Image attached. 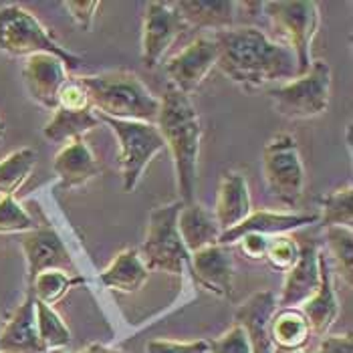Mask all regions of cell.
Here are the masks:
<instances>
[{"label":"cell","mask_w":353,"mask_h":353,"mask_svg":"<svg viewBox=\"0 0 353 353\" xmlns=\"http://www.w3.org/2000/svg\"><path fill=\"white\" fill-rule=\"evenodd\" d=\"M34 226V218L14 196H0V234H25Z\"/></svg>","instance_id":"1f68e13d"},{"label":"cell","mask_w":353,"mask_h":353,"mask_svg":"<svg viewBox=\"0 0 353 353\" xmlns=\"http://www.w3.org/2000/svg\"><path fill=\"white\" fill-rule=\"evenodd\" d=\"M63 6L69 12V17L73 19V23L81 30L89 32L93 28L97 10L101 8V2L99 0H67V2H63Z\"/></svg>","instance_id":"e575fe53"},{"label":"cell","mask_w":353,"mask_h":353,"mask_svg":"<svg viewBox=\"0 0 353 353\" xmlns=\"http://www.w3.org/2000/svg\"><path fill=\"white\" fill-rule=\"evenodd\" d=\"M99 123L101 121L93 109L73 111V109L57 108L49 123L43 128V136L47 141L53 143H69L75 139H83L85 134L99 128Z\"/></svg>","instance_id":"d4e9b609"},{"label":"cell","mask_w":353,"mask_h":353,"mask_svg":"<svg viewBox=\"0 0 353 353\" xmlns=\"http://www.w3.org/2000/svg\"><path fill=\"white\" fill-rule=\"evenodd\" d=\"M178 230H180L182 243L190 254L206 246L218 245V239L222 234L214 220V214L208 212L198 202L182 204L180 214H178Z\"/></svg>","instance_id":"603a6c76"},{"label":"cell","mask_w":353,"mask_h":353,"mask_svg":"<svg viewBox=\"0 0 353 353\" xmlns=\"http://www.w3.org/2000/svg\"><path fill=\"white\" fill-rule=\"evenodd\" d=\"M241 250L246 259L250 261H265L267 254V246H269V236H261V234H246L239 241Z\"/></svg>","instance_id":"74e56055"},{"label":"cell","mask_w":353,"mask_h":353,"mask_svg":"<svg viewBox=\"0 0 353 353\" xmlns=\"http://www.w3.org/2000/svg\"><path fill=\"white\" fill-rule=\"evenodd\" d=\"M21 248L27 259L28 285L47 271H63L67 274H77L71 252L63 243L61 234L51 224H37L32 230L21 236Z\"/></svg>","instance_id":"30bf717a"},{"label":"cell","mask_w":353,"mask_h":353,"mask_svg":"<svg viewBox=\"0 0 353 353\" xmlns=\"http://www.w3.org/2000/svg\"><path fill=\"white\" fill-rule=\"evenodd\" d=\"M313 353H353L352 335H325Z\"/></svg>","instance_id":"f35d334b"},{"label":"cell","mask_w":353,"mask_h":353,"mask_svg":"<svg viewBox=\"0 0 353 353\" xmlns=\"http://www.w3.org/2000/svg\"><path fill=\"white\" fill-rule=\"evenodd\" d=\"M85 279L79 274H67L63 271H47L41 272L30 285L28 291L32 293V297L49 307H53L54 303L63 299L67 295L69 289L83 285Z\"/></svg>","instance_id":"f1b7e54d"},{"label":"cell","mask_w":353,"mask_h":353,"mask_svg":"<svg viewBox=\"0 0 353 353\" xmlns=\"http://www.w3.org/2000/svg\"><path fill=\"white\" fill-rule=\"evenodd\" d=\"M272 353H303V352H299V350H295V352H293V350H281V347H274V352Z\"/></svg>","instance_id":"60d3db41"},{"label":"cell","mask_w":353,"mask_h":353,"mask_svg":"<svg viewBox=\"0 0 353 353\" xmlns=\"http://www.w3.org/2000/svg\"><path fill=\"white\" fill-rule=\"evenodd\" d=\"M241 4L234 0H180L174 8L186 23V27L208 28V30H228L234 27L236 8Z\"/></svg>","instance_id":"7402d4cb"},{"label":"cell","mask_w":353,"mask_h":353,"mask_svg":"<svg viewBox=\"0 0 353 353\" xmlns=\"http://www.w3.org/2000/svg\"><path fill=\"white\" fill-rule=\"evenodd\" d=\"M311 327L299 307H287L274 311L271 319V339L281 350H303L311 339Z\"/></svg>","instance_id":"484cf974"},{"label":"cell","mask_w":353,"mask_h":353,"mask_svg":"<svg viewBox=\"0 0 353 353\" xmlns=\"http://www.w3.org/2000/svg\"><path fill=\"white\" fill-rule=\"evenodd\" d=\"M319 222L323 228L345 226L353 228V188L345 186L331 192L321 198V216Z\"/></svg>","instance_id":"f546056e"},{"label":"cell","mask_w":353,"mask_h":353,"mask_svg":"<svg viewBox=\"0 0 353 353\" xmlns=\"http://www.w3.org/2000/svg\"><path fill=\"white\" fill-rule=\"evenodd\" d=\"M99 279L103 287H108L111 291L132 295L148 283L150 271L143 265L137 248H125L111 261V265L99 274Z\"/></svg>","instance_id":"cb8c5ba5"},{"label":"cell","mask_w":353,"mask_h":353,"mask_svg":"<svg viewBox=\"0 0 353 353\" xmlns=\"http://www.w3.org/2000/svg\"><path fill=\"white\" fill-rule=\"evenodd\" d=\"M53 170L59 178V188L71 192L83 188L95 176H99L101 165L93 156L91 148L85 143V139H75L65 143L54 156Z\"/></svg>","instance_id":"ac0fdd59"},{"label":"cell","mask_w":353,"mask_h":353,"mask_svg":"<svg viewBox=\"0 0 353 353\" xmlns=\"http://www.w3.org/2000/svg\"><path fill=\"white\" fill-rule=\"evenodd\" d=\"M321 281L319 271V246L315 241L299 243V259L285 272V283L281 295L276 297V307H301L317 289Z\"/></svg>","instance_id":"9a60e30c"},{"label":"cell","mask_w":353,"mask_h":353,"mask_svg":"<svg viewBox=\"0 0 353 353\" xmlns=\"http://www.w3.org/2000/svg\"><path fill=\"white\" fill-rule=\"evenodd\" d=\"M299 259V243L289 234H279L269 239L265 261L279 272H287Z\"/></svg>","instance_id":"d6a6232c"},{"label":"cell","mask_w":353,"mask_h":353,"mask_svg":"<svg viewBox=\"0 0 353 353\" xmlns=\"http://www.w3.org/2000/svg\"><path fill=\"white\" fill-rule=\"evenodd\" d=\"M188 269L196 285L216 297H230L234 287V259L230 246L212 245L194 252Z\"/></svg>","instance_id":"5bb4252c"},{"label":"cell","mask_w":353,"mask_h":353,"mask_svg":"<svg viewBox=\"0 0 353 353\" xmlns=\"http://www.w3.org/2000/svg\"><path fill=\"white\" fill-rule=\"evenodd\" d=\"M319 271H321V281L319 289L301 305L307 323L311 327L313 335L325 337L329 329L339 317V301L335 295L333 287V272H331V261L325 256V252L319 250Z\"/></svg>","instance_id":"d6986e66"},{"label":"cell","mask_w":353,"mask_h":353,"mask_svg":"<svg viewBox=\"0 0 353 353\" xmlns=\"http://www.w3.org/2000/svg\"><path fill=\"white\" fill-rule=\"evenodd\" d=\"M0 51L10 57H32V54H53L61 59L67 71L79 69L81 57L63 49L54 43L49 30L41 21L19 4L0 6Z\"/></svg>","instance_id":"277c9868"},{"label":"cell","mask_w":353,"mask_h":353,"mask_svg":"<svg viewBox=\"0 0 353 353\" xmlns=\"http://www.w3.org/2000/svg\"><path fill=\"white\" fill-rule=\"evenodd\" d=\"M272 108L287 119H311L329 108L331 67L325 61H313L305 75L276 85L269 91Z\"/></svg>","instance_id":"52a82bcc"},{"label":"cell","mask_w":353,"mask_h":353,"mask_svg":"<svg viewBox=\"0 0 353 353\" xmlns=\"http://www.w3.org/2000/svg\"><path fill=\"white\" fill-rule=\"evenodd\" d=\"M319 222V214H299V212H274V210H256L250 212L239 226L220 234L218 245H236L246 234H261V236H279L299 230L303 226Z\"/></svg>","instance_id":"2e32d148"},{"label":"cell","mask_w":353,"mask_h":353,"mask_svg":"<svg viewBox=\"0 0 353 353\" xmlns=\"http://www.w3.org/2000/svg\"><path fill=\"white\" fill-rule=\"evenodd\" d=\"M263 174L267 190L279 204L287 208L299 204L305 192V168L295 137L279 134L265 145Z\"/></svg>","instance_id":"9c48e42d"},{"label":"cell","mask_w":353,"mask_h":353,"mask_svg":"<svg viewBox=\"0 0 353 353\" xmlns=\"http://www.w3.org/2000/svg\"><path fill=\"white\" fill-rule=\"evenodd\" d=\"M37 163V152L32 148H21L0 160V196H14L32 174Z\"/></svg>","instance_id":"4316f807"},{"label":"cell","mask_w":353,"mask_h":353,"mask_svg":"<svg viewBox=\"0 0 353 353\" xmlns=\"http://www.w3.org/2000/svg\"><path fill=\"white\" fill-rule=\"evenodd\" d=\"M97 115L121 121L156 123L160 99L132 71H103L79 77Z\"/></svg>","instance_id":"3957f363"},{"label":"cell","mask_w":353,"mask_h":353,"mask_svg":"<svg viewBox=\"0 0 353 353\" xmlns=\"http://www.w3.org/2000/svg\"><path fill=\"white\" fill-rule=\"evenodd\" d=\"M182 200L156 206L150 212L145 241L141 245L139 256L148 271H163L168 274H182L190 265V252L182 243L178 230V214Z\"/></svg>","instance_id":"5b68a950"},{"label":"cell","mask_w":353,"mask_h":353,"mask_svg":"<svg viewBox=\"0 0 353 353\" xmlns=\"http://www.w3.org/2000/svg\"><path fill=\"white\" fill-rule=\"evenodd\" d=\"M182 30H186V23L174 2H148L141 25V61L145 67H158Z\"/></svg>","instance_id":"8fae6325"},{"label":"cell","mask_w":353,"mask_h":353,"mask_svg":"<svg viewBox=\"0 0 353 353\" xmlns=\"http://www.w3.org/2000/svg\"><path fill=\"white\" fill-rule=\"evenodd\" d=\"M208 353H252L245 329L241 325L230 327L214 341H208Z\"/></svg>","instance_id":"836d02e7"},{"label":"cell","mask_w":353,"mask_h":353,"mask_svg":"<svg viewBox=\"0 0 353 353\" xmlns=\"http://www.w3.org/2000/svg\"><path fill=\"white\" fill-rule=\"evenodd\" d=\"M2 136H4V123L0 121V139H2Z\"/></svg>","instance_id":"b9f144b4"},{"label":"cell","mask_w":353,"mask_h":353,"mask_svg":"<svg viewBox=\"0 0 353 353\" xmlns=\"http://www.w3.org/2000/svg\"><path fill=\"white\" fill-rule=\"evenodd\" d=\"M276 311V295L272 291H256L234 311V323L245 329L250 352L272 353L271 319Z\"/></svg>","instance_id":"e0dca14e"},{"label":"cell","mask_w":353,"mask_h":353,"mask_svg":"<svg viewBox=\"0 0 353 353\" xmlns=\"http://www.w3.org/2000/svg\"><path fill=\"white\" fill-rule=\"evenodd\" d=\"M216 39H214V34H206V37H198L184 51L172 57L163 65V69H165V75L170 77L172 87L190 95L204 83L208 73L216 67Z\"/></svg>","instance_id":"7c38bea8"},{"label":"cell","mask_w":353,"mask_h":353,"mask_svg":"<svg viewBox=\"0 0 353 353\" xmlns=\"http://www.w3.org/2000/svg\"><path fill=\"white\" fill-rule=\"evenodd\" d=\"M252 212L248 182L241 172H226L218 184L214 220L220 232L239 226Z\"/></svg>","instance_id":"44dd1931"},{"label":"cell","mask_w":353,"mask_h":353,"mask_svg":"<svg viewBox=\"0 0 353 353\" xmlns=\"http://www.w3.org/2000/svg\"><path fill=\"white\" fill-rule=\"evenodd\" d=\"M327 250L329 256L335 261L337 272L345 279L347 285H352L353 276V228L345 226H331L325 228Z\"/></svg>","instance_id":"4dcf8cb0"},{"label":"cell","mask_w":353,"mask_h":353,"mask_svg":"<svg viewBox=\"0 0 353 353\" xmlns=\"http://www.w3.org/2000/svg\"><path fill=\"white\" fill-rule=\"evenodd\" d=\"M0 353H47L39 337L34 297L30 291H27V297L14 315L0 329Z\"/></svg>","instance_id":"ffe728a7"},{"label":"cell","mask_w":353,"mask_h":353,"mask_svg":"<svg viewBox=\"0 0 353 353\" xmlns=\"http://www.w3.org/2000/svg\"><path fill=\"white\" fill-rule=\"evenodd\" d=\"M34 315H37V329L43 347L49 352H63V347L71 341V331L65 325V321L59 317L53 307L34 299Z\"/></svg>","instance_id":"83f0119b"},{"label":"cell","mask_w":353,"mask_h":353,"mask_svg":"<svg viewBox=\"0 0 353 353\" xmlns=\"http://www.w3.org/2000/svg\"><path fill=\"white\" fill-rule=\"evenodd\" d=\"M208 341L198 339L190 343H180V341H168V339H154L148 343L145 353H208Z\"/></svg>","instance_id":"8d00e7d4"},{"label":"cell","mask_w":353,"mask_h":353,"mask_svg":"<svg viewBox=\"0 0 353 353\" xmlns=\"http://www.w3.org/2000/svg\"><path fill=\"white\" fill-rule=\"evenodd\" d=\"M59 108L73 109V111L93 109L91 101H89V93L79 79H69L63 85V89L59 93Z\"/></svg>","instance_id":"d590c367"},{"label":"cell","mask_w":353,"mask_h":353,"mask_svg":"<svg viewBox=\"0 0 353 353\" xmlns=\"http://www.w3.org/2000/svg\"><path fill=\"white\" fill-rule=\"evenodd\" d=\"M53 353H67V352H53ZM77 353H125V352H121V350H113V347L101 345V343H91L87 350H83V352H77Z\"/></svg>","instance_id":"ab89813d"},{"label":"cell","mask_w":353,"mask_h":353,"mask_svg":"<svg viewBox=\"0 0 353 353\" xmlns=\"http://www.w3.org/2000/svg\"><path fill=\"white\" fill-rule=\"evenodd\" d=\"M99 121L111 128L119 143V170L123 180V190L134 192L141 182L150 162L165 150L162 136L156 123L143 121H121L105 115H97Z\"/></svg>","instance_id":"ba28073f"},{"label":"cell","mask_w":353,"mask_h":353,"mask_svg":"<svg viewBox=\"0 0 353 353\" xmlns=\"http://www.w3.org/2000/svg\"><path fill=\"white\" fill-rule=\"evenodd\" d=\"M156 128L172 154L180 200L182 204H190L194 202L202 143V121L190 95L168 85L160 99Z\"/></svg>","instance_id":"7a4b0ae2"},{"label":"cell","mask_w":353,"mask_h":353,"mask_svg":"<svg viewBox=\"0 0 353 353\" xmlns=\"http://www.w3.org/2000/svg\"><path fill=\"white\" fill-rule=\"evenodd\" d=\"M263 10L271 25L299 63V75L311 67V45L321 25L319 4L313 0H276L263 2Z\"/></svg>","instance_id":"8992f818"},{"label":"cell","mask_w":353,"mask_h":353,"mask_svg":"<svg viewBox=\"0 0 353 353\" xmlns=\"http://www.w3.org/2000/svg\"><path fill=\"white\" fill-rule=\"evenodd\" d=\"M69 79L65 63L53 54H32L23 65V81L28 97L51 111L59 108V93Z\"/></svg>","instance_id":"4fadbf2b"},{"label":"cell","mask_w":353,"mask_h":353,"mask_svg":"<svg viewBox=\"0 0 353 353\" xmlns=\"http://www.w3.org/2000/svg\"><path fill=\"white\" fill-rule=\"evenodd\" d=\"M212 34L218 43L216 67L248 91L299 77L295 53L285 43L272 41L261 28L232 27Z\"/></svg>","instance_id":"6da1fadb"}]
</instances>
